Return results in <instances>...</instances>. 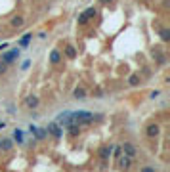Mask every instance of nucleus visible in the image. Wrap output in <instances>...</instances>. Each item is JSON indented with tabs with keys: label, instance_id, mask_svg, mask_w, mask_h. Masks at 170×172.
<instances>
[{
	"label": "nucleus",
	"instance_id": "7c9ffc66",
	"mask_svg": "<svg viewBox=\"0 0 170 172\" xmlns=\"http://www.w3.org/2000/svg\"><path fill=\"white\" fill-rule=\"evenodd\" d=\"M0 142H2V140H0Z\"/></svg>",
	"mask_w": 170,
	"mask_h": 172
},
{
	"label": "nucleus",
	"instance_id": "1a4fd4ad",
	"mask_svg": "<svg viewBox=\"0 0 170 172\" xmlns=\"http://www.w3.org/2000/svg\"><path fill=\"white\" fill-rule=\"evenodd\" d=\"M50 63H52V65H59L61 63V52L59 50H52V52H50Z\"/></svg>",
	"mask_w": 170,
	"mask_h": 172
},
{
	"label": "nucleus",
	"instance_id": "cd10ccee",
	"mask_svg": "<svg viewBox=\"0 0 170 172\" xmlns=\"http://www.w3.org/2000/svg\"><path fill=\"white\" fill-rule=\"evenodd\" d=\"M4 126H6V122H0V130H2Z\"/></svg>",
	"mask_w": 170,
	"mask_h": 172
},
{
	"label": "nucleus",
	"instance_id": "5701e85b",
	"mask_svg": "<svg viewBox=\"0 0 170 172\" xmlns=\"http://www.w3.org/2000/svg\"><path fill=\"white\" fill-rule=\"evenodd\" d=\"M161 96V90H153L151 92V100H155V98H159Z\"/></svg>",
	"mask_w": 170,
	"mask_h": 172
},
{
	"label": "nucleus",
	"instance_id": "ddd939ff",
	"mask_svg": "<svg viewBox=\"0 0 170 172\" xmlns=\"http://www.w3.org/2000/svg\"><path fill=\"white\" fill-rule=\"evenodd\" d=\"M23 17L21 15H15V17H12V21H10V25H12L13 29H19V27H23Z\"/></svg>",
	"mask_w": 170,
	"mask_h": 172
},
{
	"label": "nucleus",
	"instance_id": "4468645a",
	"mask_svg": "<svg viewBox=\"0 0 170 172\" xmlns=\"http://www.w3.org/2000/svg\"><path fill=\"white\" fill-rule=\"evenodd\" d=\"M140 82H142V77L136 75V73L128 77V84H130V86H140Z\"/></svg>",
	"mask_w": 170,
	"mask_h": 172
},
{
	"label": "nucleus",
	"instance_id": "c756f323",
	"mask_svg": "<svg viewBox=\"0 0 170 172\" xmlns=\"http://www.w3.org/2000/svg\"><path fill=\"white\" fill-rule=\"evenodd\" d=\"M143 2H149V0H143Z\"/></svg>",
	"mask_w": 170,
	"mask_h": 172
},
{
	"label": "nucleus",
	"instance_id": "20e7f679",
	"mask_svg": "<svg viewBox=\"0 0 170 172\" xmlns=\"http://www.w3.org/2000/svg\"><path fill=\"white\" fill-rule=\"evenodd\" d=\"M44 130H46V134H52L55 140H59V138H61V134H63V130L59 128V124H58V122H50Z\"/></svg>",
	"mask_w": 170,
	"mask_h": 172
},
{
	"label": "nucleus",
	"instance_id": "aec40b11",
	"mask_svg": "<svg viewBox=\"0 0 170 172\" xmlns=\"http://www.w3.org/2000/svg\"><path fill=\"white\" fill-rule=\"evenodd\" d=\"M161 40H163V42H168V40H170V31L168 29L161 31Z\"/></svg>",
	"mask_w": 170,
	"mask_h": 172
},
{
	"label": "nucleus",
	"instance_id": "0eeeda50",
	"mask_svg": "<svg viewBox=\"0 0 170 172\" xmlns=\"http://www.w3.org/2000/svg\"><path fill=\"white\" fill-rule=\"evenodd\" d=\"M132 161H134V159H130V157H128V155H124V153L118 155V166H121L122 170H128V168H130Z\"/></svg>",
	"mask_w": 170,
	"mask_h": 172
},
{
	"label": "nucleus",
	"instance_id": "39448f33",
	"mask_svg": "<svg viewBox=\"0 0 170 172\" xmlns=\"http://www.w3.org/2000/svg\"><path fill=\"white\" fill-rule=\"evenodd\" d=\"M94 15H96V8H88V10H84V12L79 15V23H80V25H86L92 17H94Z\"/></svg>",
	"mask_w": 170,
	"mask_h": 172
},
{
	"label": "nucleus",
	"instance_id": "423d86ee",
	"mask_svg": "<svg viewBox=\"0 0 170 172\" xmlns=\"http://www.w3.org/2000/svg\"><path fill=\"white\" fill-rule=\"evenodd\" d=\"M113 155V145L111 143H107V145H103V147H100V159L101 161H107Z\"/></svg>",
	"mask_w": 170,
	"mask_h": 172
},
{
	"label": "nucleus",
	"instance_id": "6ab92c4d",
	"mask_svg": "<svg viewBox=\"0 0 170 172\" xmlns=\"http://www.w3.org/2000/svg\"><path fill=\"white\" fill-rule=\"evenodd\" d=\"M46 136H48V134H46L44 128H37V132H34V138H37V140H44Z\"/></svg>",
	"mask_w": 170,
	"mask_h": 172
},
{
	"label": "nucleus",
	"instance_id": "4be33fe9",
	"mask_svg": "<svg viewBox=\"0 0 170 172\" xmlns=\"http://www.w3.org/2000/svg\"><path fill=\"white\" fill-rule=\"evenodd\" d=\"M6 73H8V65L4 63V61H0V77L6 75Z\"/></svg>",
	"mask_w": 170,
	"mask_h": 172
},
{
	"label": "nucleus",
	"instance_id": "dca6fc26",
	"mask_svg": "<svg viewBox=\"0 0 170 172\" xmlns=\"http://www.w3.org/2000/svg\"><path fill=\"white\" fill-rule=\"evenodd\" d=\"M65 56L69 57V59H75V57H76V50H75V46L67 44V46H65Z\"/></svg>",
	"mask_w": 170,
	"mask_h": 172
},
{
	"label": "nucleus",
	"instance_id": "a211bd4d",
	"mask_svg": "<svg viewBox=\"0 0 170 172\" xmlns=\"http://www.w3.org/2000/svg\"><path fill=\"white\" fill-rule=\"evenodd\" d=\"M0 147H2L4 151H10L13 147V142H12V140H4V142H0Z\"/></svg>",
	"mask_w": 170,
	"mask_h": 172
},
{
	"label": "nucleus",
	"instance_id": "2eb2a0df",
	"mask_svg": "<svg viewBox=\"0 0 170 172\" xmlns=\"http://www.w3.org/2000/svg\"><path fill=\"white\" fill-rule=\"evenodd\" d=\"M31 38H33V35H31V33L23 35L21 38H19V46H21V48H27V46H29V42H31Z\"/></svg>",
	"mask_w": 170,
	"mask_h": 172
},
{
	"label": "nucleus",
	"instance_id": "7ed1b4c3",
	"mask_svg": "<svg viewBox=\"0 0 170 172\" xmlns=\"http://www.w3.org/2000/svg\"><path fill=\"white\" fill-rule=\"evenodd\" d=\"M121 151H122L124 155H128L130 159H136V155H138V149H136V145H134V143H130V142H124V143H122V145H121Z\"/></svg>",
	"mask_w": 170,
	"mask_h": 172
},
{
	"label": "nucleus",
	"instance_id": "412c9836",
	"mask_svg": "<svg viewBox=\"0 0 170 172\" xmlns=\"http://www.w3.org/2000/svg\"><path fill=\"white\" fill-rule=\"evenodd\" d=\"M13 138H15V142H17V143H23V132L19 128L13 132Z\"/></svg>",
	"mask_w": 170,
	"mask_h": 172
},
{
	"label": "nucleus",
	"instance_id": "a878e982",
	"mask_svg": "<svg viewBox=\"0 0 170 172\" xmlns=\"http://www.w3.org/2000/svg\"><path fill=\"white\" fill-rule=\"evenodd\" d=\"M8 48V42H4V44H0V52H4V50H6Z\"/></svg>",
	"mask_w": 170,
	"mask_h": 172
},
{
	"label": "nucleus",
	"instance_id": "f257e3e1",
	"mask_svg": "<svg viewBox=\"0 0 170 172\" xmlns=\"http://www.w3.org/2000/svg\"><path fill=\"white\" fill-rule=\"evenodd\" d=\"M69 121L79 126H88L94 121H101V115H94L90 111H69Z\"/></svg>",
	"mask_w": 170,
	"mask_h": 172
},
{
	"label": "nucleus",
	"instance_id": "bb28decb",
	"mask_svg": "<svg viewBox=\"0 0 170 172\" xmlns=\"http://www.w3.org/2000/svg\"><path fill=\"white\" fill-rule=\"evenodd\" d=\"M29 65H31V61L27 59V61H25V63H23V67H21V69H29Z\"/></svg>",
	"mask_w": 170,
	"mask_h": 172
},
{
	"label": "nucleus",
	"instance_id": "f3484780",
	"mask_svg": "<svg viewBox=\"0 0 170 172\" xmlns=\"http://www.w3.org/2000/svg\"><path fill=\"white\" fill-rule=\"evenodd\" d=\"M153 57L157 59L159 65H164V61H166V59H164V56L161 54V50H153Z\"/></svg>",
	"mask_w": 170,
	"mask_h": 172
},
{
	"label": "nucleus",
	"instance_id": "f03ea898",
	"mask_svg": "<svg viewBox=\"0 0 170 172\" xmlns=\"http://www.w3.org/2000/svg\"><path fill=\"white\" fill-rule=\"evenodd\" d=\"M19 54H21V50H19V48H12V50L4 52V54H2V57H0V61H4L6 65H12L13 61L19 57Z\"/></svg>",
	"mask_w": 170,
	"mask_h": 172
},
{
	"label": "nucleus",
	"instance_id": "6e6552de",
	"mask_svg": "<svg viewBox=\"0 0 170 172\" xmlns=\"http://www.w3.org/2000/svg\"><path fill=\"white\" fill-rule=\"evenodd\" d=\"M159 132H161V126H159V124H149V126L145 128V134L149 138H157Z\"/></svg>",
	"mask_w": 170,
	"mask_h": 172
},
{
	"label": "nucleus",
	"instance_id": "9d476101",
	"mask_svg": "<svg viewBox=\"0 0 170 172\" xmlns=\"http://www.w3.org/2000/svg\"><path fill=\"white\" fill-rule=\"evenodd\" d=\"M67 132H69V136H79V134H80V126H79V124H75V122H71V124H67Z\"/></svg>",
	"mask_w": 170,
	"mask_h": 172
},
{
	"label": "nucleus",
	"instance_id": "9b49d317",
	"mask_svg": "<svg viewBox=\"0 0 170 172\" xmlns=\"http://www.w3.org/2000/svg\"><path fill=\"white\" fill-rule=\"evenodd\" d=\"M25 105H27L29 109L38 107V98L37 96H27V98H25Z\"/></svg>",
	"mask_w": 170,
	"mask_h": 172
},
{
	"label": "nucleus",
	"instance_id": "f8f14e48",
	"mask_svg": "<svg viewBox=\"0 0 170 172\" xmlns=\"http://www.w3.org/2000/svg\"><path fill=\"white\" fill-rule=\"evenodd\" d=\"M73 98L75 100H86V90L82 86H76L75 92H73Z\"/></svg>",
	"mask_w": 170,
	"mask_h": 172
},
{
	"label": "nucleus",
	"instance_id": "b1692460",
	"mask_svg": "<svg viewBox=\"0 0 170 172\" xmlns=\"http://www.w3.org/2000/svg\"><path fill=\"white\" fill-rule=\"evenodd\" d=\"M37 128H38V126H34V124H29V132L33 134V136H34V132H37Z\"/></svg>",
	"mask_w": 170,
	"mask_h": 172
},
{
	"label": "nucleus",
	"instance_id": "393cba45",
	"mask_svg": "<svg viewBox=\"0 0 170 172\" xmlns=\"http://www.w3.org/2000/svg\"><path fill=\"white\" fill-rule=\"evenodd\" d=\"M142 172H155V168H151V166H145V168H142Z\"/></svg>",
	"mask_w": 170,
	"mask_h": 172
},
{
	"label": "nucleus",
	"instance_id": "c85d7f7f",
	"mask_svg": "<svg viewBox=\"0 0 170 172\" xmlns=\"http://www.w3.org/2000/svg\"><path fill=\"white\" fill-rule=\"evenodd\" d=\"M107 2H111V0H101V4H107Z\"/></svg>",
	"mask_w": 170,
	"mask_h": 172
}]
</instances>
